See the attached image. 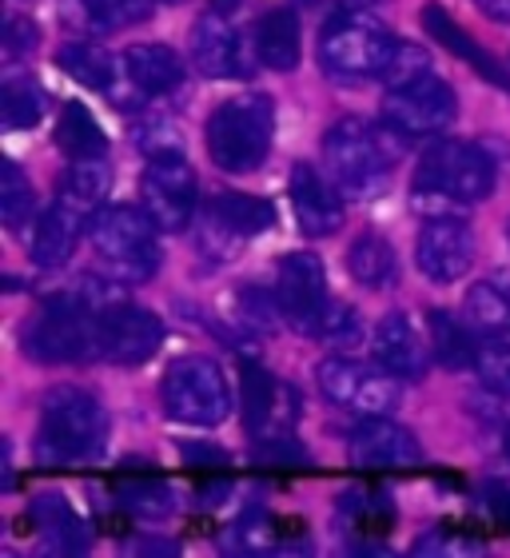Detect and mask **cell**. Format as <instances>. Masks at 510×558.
I'll return each mask as SVG.
<instances>
[{
	"label": "cell",
	"instance_id": "obj_31",
	"mask_svg": "<svg viewBox=\"0 0 510 558\" xmlns=\"http://www.w3.org/2000/svg\"><path fill=\"white\" fill-rule=\"evenodd\" d=\"M192 244H196L199 256L211 259V264H232V259L244 252L247 240L208 204V208H199L196 220H192Z\"/></svg>",
	"mask_w": 510,
	"mask_h": 558
},
{
	"label": "cell",
	"instance_id": "obj_5",
	"mask_svg": "<svg viewBox=\"0 0 510 558\" xmlns=\"http://www.w3.org/2000/svg\"><path fill=\"white\" fill-rule=\"evenodd\" d=\"M394 45L399 40L379 21H372L367 9H348L336 12L324 24V33H319V64L339 84L375 81L391 64Z\"/></svg>",
	"mask_w": 510,
	"mask_h": 558
},
{
	"label": "cell",
	"instance_id": "obj_3",
	"mask_svg": "<svg viewBox=\"0 0 510 558\" xmlns=\"http://www.w3.org/2000/svg\"><path fill=\"white\" fill-rule=\"evenodd\" d=\"M108 415L100 399L84 387H52L40 403V439L36 454L48 466H81L105 451Z\"/></svg>",
	"mask_w": 510,
	"mask_h": 558
},
{
	"label": "cell",
	"instance_id": "obj_1",
	"mask_svg": "<svg viewBox=\"0 0 510 558\" xmlns=\"http://www.w3.org/2000/svg\"><path fill=\"white\" fill-rule=\"evenodd\" d=\"M108 187H112V168L105 160H72V168L57 187V199L45 208L33 232L28 256L36 268L57 271L69 264L81 235L93 232L96 216L105 211Z\"/></svg>",
	"mask_w": 510,
	"mask_h": 558
},
{
	"label": "cell",
	"instance_id": "obj_37",
	"mask_svg": "<svg viewBox=\"0 0 510 558\" xmlns=\"http://www.w3.org/2000/svg\"><path fill=\"white\" fill-rule=\"evenodd\" d=\"M36 211V192L33 184L24 180V172L16 163H4V184H0V220L4 228L16 235L28 232V220Z\"/></svg>",
	"mask_w": 510,
	"mask_h": 558
},
{
	"label": "cell",
	"instance_id": "obj_24",
	"mask_svg": "<svg viewBox=\"0 0 510 558\" xmlns=\"http://www.w3.org/2000/svg\"><path fill=\"white\" fill-rule=\"evenodd\" d=\"M300 16L291 9H271L255 24V52L259 64L276 72H291L300 64Z\"/></svg>",
	"mask_w": 510,
	"mask_h": 558
},
{
	"label": "cell",
	"instance_id": "obj_25",
	"mask_svg": "<svg viewBox=\"0 0 510 558\" xmlns=\"http://www.w3.org/2000/svg\"><path fill=\"white\" fill-rule=\"evenodd\" d=\"M156 0H69V16L72 28H84V33H117L124 24L148 21Z\"/></svg>",
	"mask_w": 510,
	"mask_h": 558
},
{
	"label": "cell",
	"instance_id": "obj_38",
	"mask_svg": "<svg viewBox=\"0 0 510 558\" xmlns=\"http://www.w3.org/2000/svg\"><path fill=\"white\" fill-rule=\"evenodd\" d=\"M475 372H478V379H483L487 391H495V396H510V331L478 339Z\"/></svg>",
	"mask_w": 510,
	"mask_h": 558
},
{
	"label": "cell",
	"instance_id": "obj_44",
	"mask_svg": "<svg viewBox=\"0 0 510 558\" xmlns=\"http://www.w3.org/2000/svg\"><path fill=\"white\" fill-rule=\"evenodd\" d=\"M478 9L487 12L490 21H499V24H510V0H475Z\"/></svg>",
	"mask_w": 510,
	"mask_h": 558
},
{
	"label": "cell",
	"instance_id": "obj_18",
	"mask_svg": "<svg viewBox=\"0 0 510 558\" xmlns=\"http://www.w3.org/2000/svg\"><path fill=\"white\" fill-rule=\"evenodd\" d=\"M343 192L336 187L331 175H319L312 163H295L291 168V208L295 220L307 235H331L343 228Z\"/></svg>",
	"mask_w": 510,
	"mask_h": 558
},
{
	"label": "cell",
	"instance_id": "obj_7",
	"mask_svg": "<svg viewBox=\"0 0 510 558\" xmlns=\"http://www.w3.org/2000/svg\"><path fill=\"white\" fill-rule=\"evenodd\" d=\"M160 403L168 418L187 427H220L232 411V387L228 375L208 355H184L163 372Z\"/></svg>",
	"mask_w": 510,
	"mask_h": 558
},
{
	"label": "cell",
	"instance_id": "obj_6",
	"mask_svg": "<svg viewBox=\"0 0 510 558\" xmlns=\"http://www.w3.org/2000/svg\"><path fill=\"white\" fill-rule=\"evenodd\" d=\"M93 247L108 276H117L120 283H148L163 264L160 228L144 208H127V204H112L96 216Z\"/></svg>",
	"mask_w": 510,
	"mask_h": 558
},
{
	"label": "cell",
	"instance_id": "obj_14",
	"mask_svg": "<svg viewBox=\"0 0 510 558\" xmlns=\"http://www.w3.org/2000/svg\"><path fill=\"white\" fill-rule=\"evenodd\" d=\"M475 252H478L475 228H471L463 216H439V220H427L423 223V232H418V244H415L418 271H423L430 283H442V288L471 271Z\"/></svg>",
	"mask_w": 510,
	"mask_h": 558
},
{
	"label": "cell",
	"instance_id": "obj_2",
	"mask_svg": "<svg viewBox=\"0 0 510 558\" xmlns=\"http://www.w3.org/2000/svg\"><path fill=\"white\" fill-rule=\"evenodd\" d=\"M406 144H411V136L391 129L387 120H379V124L360 117L339 120L324 136L327 175L336 180V187L348 199H375L391 184L394 163L406 156Z\"/></svg>",
	"mask_w": 510,
	"mask_h": 558
},
{
	"label": "cell",
	"instance_id": "obj_32",
	"mask_svg": "<svg viewBox=\"0 0 510 558\" xmlns=\"http://www.w3.org/2000/svg\"><path fill=\"white\" fill-rule=\"evenodd\" d=\"M463 319L478 339L510 331V295H502L495 283H475L463 300Z\"/></svg>",
	"mask_w": 510,
	"mask_h": 558
},
{
	"label": "cell",
	"instance_id": "obj_19",
	"mask_svg": "<svg viewBox=\"0 0 510 558\" xmlns=\"http://www.w3.org/2000/svg\"><path fill=\"white\" fill-rule=\"evenodd\" d=\"M372 351H375V363L387 367L391 375H399L403 384H418L430 367V355H435L427 339L415 331V324L399 312L379 319V327H375L372 336Z\"/></svg>",
	"mask_w": 510,
	"mask_h": 558
},
{
	"label": "cell",
	"instance_id": "obj_28",
	"mask_svg": "<svg viewBox=\"0 0 510 558\" xmlns=\"http://www.w3.org/2000/svg\"><path fill=\"white\" fill-rule=\"evenodd\" d=\"M430 351L447 372H471L478 360V336L471 331V324H459L451 312H430Z\"/></svg>",
	"mask_w": 510,
	"mask_h": 558
},
{
	"label": "cell",
	"instance_id": "obj_33",
	"mask_svg": "<svg viewBox=\"0 0 510 558\" xmlns=\"http://www.w3.org/2000/svg\"><path fill=\"white\" fill-rule=\"evenodd\" d=\"M127 132H132L136 151H144L148 160L184 156V132H180V124L172 117H163V112H139Z\"/></svg>",
	"mask_w": 510,
	"mask_h": 558
},
{
	"label": "cell",
	"instance_id": "obj_20",
	"mask_svg": "<svg viewBox=\"0 0 510 558\" xmlns=\"http://www.w3.org/2000/svg\"><path fill=\"white\" fill-rule=\"evenodd\" d=\"M423 28H427V33L435 36V40H439V45L447 48V52H451V57L463 60L466 69H475L478 76H483V81H490L495 88L510 93V72L502 69L499 60L490 57L487 48L478 45L475 36L466 33L463 24L454 21V16L447 9H439V4H427V9H423Z\"/></svg>",
	"mask_w": 510,
	"mask_h": 558
},
{
	"label": "cell",
	"instance_id": "obj_22",
	"mask_svg": "<svg viewBox=\"0 0 510 558\" xmlns=\"http://www.w3.org/2000/svg\"><path fill=\"white\" fill-rule=\"evenodd\" d=\"M295 396V391H283V387L271 379V372L267 367H259V363H244L240 367V399H244V427L252 430V439H259V435H271L276 427V415L279 408H283V399Z\"/></svg>",
	"mask_w": 510,
	"mask_h": 558
},
{
	"label": "cell",
	"instance_id": "obj_43",
	"mask_svg": "<svg viewBox=\"0 0 510 558\" xmlns=\"http://www.w3.org/2000/svg\"><path fill=\"white\" fill-rule=\"evenodd\" d=\"M487 502H490V514H495V523H499L502 531H510V490L490 487Z\"/></svg>",
	"mask_w": 510,
	"mask_h": 558
},
{
	"label": "cell",
	"instance_id": "obj_48",
	"mask_svg": "<svg viewBox=\"0 0 510 558\" xmlns=\"http://www.w3.org/2000/svg\"><path fill=\"white\" fill-rule=\"evenodd\" d=\"M507 240H510V223H507Z\"/></svg>",
	"mask_w": 510,
	"mask_h": 558
},
{
	"label": "cell",
	"instance_id": "obj_36",
	"mask_svg": "<svg viewBox=\"0 0 510 558\" xmlns=\"http://www.w3.org/2000/svg\"><path fill=\"white\" fill-rule=\"evenodd\" d=\"M307 339H319V343H327V348H360L363 343L360 312H351L348 303L327 300L319 319H315L312 331H307Z\"/></svg>",
	"mask_w": 510,
	"mask_h": 558
},
{
	"label": "cell",
	"instance_id": "obj_13",
	"mask_svg": "<svg viewBox=\"0 0 510 558\" xmlns=\"http://www.w3.org/2000/svg\"><path fill=\"white\" fill-rule=\"evenodd\" d=\"M139 208L148 211L160 232H184L196 220V168L184 156L148 160L139 180Z\"/></svg>",
	"mask_w": 510,
	"mask_h": 558
},
{
	"label": "cell",
	"instance_id": "obj_12",
	"mask_svg": "<svg viewBox=\"0 0 510 558\" xmlns=\"http://www.w3.org/2000/svg\"><path fill=\"white\" fill-rule=\"evenodd\" d=\"M255 36H247L228 12H208L192 28V64L208 81H247L255 72Z\"/></svg>",
	"mask_w": 510,
	"mask_h": 558
},
{
	"label": "cell",
	"instance_id": "obj_30",
	"mask_svg": "<svg viewBox=\"0 0 510 558\" xmlns=\"http://www.w3.org/2000/svg\"><path fill=\"white\" fill-rule=\"evenodd\" d=\"M57 144L69 160H105L108 136L81 100H69L57 120Z\"/></svg>",
	"mask_w": 510,
	"mask_h": 558
},
{
	"label": "cell",
	"instance_id": "obj_11",
	"mask_svg": "<svg viewBox=\"0 0 510 558\" xmlns=\"http://www.w3.org/2000/svg\"><path fill=\"white\" fill-rule=\"evenodd\" d=\"M379 112L391 129H399L411 140L442 136L459 117V96L435 72H423V76L399 84V88H387Z\"/></svg>",
	"mask_w": 510,
	"mask_h": 558
},
{
	"label": "cell",
	"instance_id": "obj_10",
	"mask_svg": "<svg viewBox=\"0 0 510 558\" xmlns=\"http://www.w3.org/2000/svg\"><path fill=\"white\" fill-rule=\"evenodd\" d=\"M319 391H324L336 408H348L355 415H391L403 399V379L391 375L387 367H367V363L351 360V355H331L319 363Z\"/></svg>",
	"mask_w": 510,
	"mask_h": 558
},
{
	"label": "cell",
	"instance_id": "obj_41",
	"mask_svg": "<svg viewBox=\"0 0 510 558\" xmlns=\"http://www.w3.org/2000/svg\"><path fill=\"white\" fill-rule=\"evenodd\" d=\"M180 454H184L187 471H196V475H223L228 471V451L211 447V442H184Z\"/></svg>",
	"mask_w": 510,
	"mask_h": 558
},
{
	"label": "cell",
	"instance_id": "obj_34",
	"mask_svg": "<svg viewBox=\"0 0 510 558\" xmlns=\"http://www.w3.org/2000/svg\"><path fill=\"white\" fill-rule=\"evenodd\" d=\"M211 208L220 211L223 220L232 223L244 240L267 232V228L276 223V211H271V204H267V199H259V196H247V192H220V196L211 199Z\"/></svg>",
	"mask_w": 510,
	"mask_h": 558
},
{
	"label": "cell",
	"instance_id": "obj_27",
	"mask_svg": "<svg viewBox=\"0 0 510 558\" xmlns=\"http://www.w3.org/2000/svg\"><path fill=\"white\" fill-rule=\"evenodd\" d=\"M348 271L367 291H387L399 279V256L382 235L367 232L348 247Z\"/></svg>",
	"mask_w": 510,
	"mask_h": 558
},
{
	"label": "cell",
	"instance_id": "obj_9",
	"mask_svg": "<svg viewBox=\"0 0 510 558\" xmlns=\"http://www.w3.org/2000/svg\"><path fill=\"white\" fill-rule=\"evenodd\" d=\"M415 187L451 196L471 208V204L490 196V187H495V163H490V156L478 148V144H466V140H439V144H430V148L423 151Z\"/></svg>",
	"mask_w": 510,
	"mask_h": 558
},
{
	"label": "cell",
	"instance_id": "obj_39",
	"mask_svg": "<svg viewBox=\"0 0 510 558\" xmlns=\"http://www.w3.org/2000/svg\"><path fill=\"white\" fill-rule=\"evenodd\" d=\"M343 511L363 526V531H387L394 519L391 502L375 495V490H348V499H343Z\"/></svg>",
	"mask_w": 510,
	"mask_h": 558
},
{
	"label": "cell",
	"instance_id": "obj_8",
	"mask_svg": "<svg viewBox=\"0 0 510 558\" xmlns=\"http://www.w3.org/2000/svg\"><path fill=\"white\" fill-rule=\"evenodd\" d=\"M96 343H100V315L81 312V307L57 300V295H48L40 315L24 327L21 336L24 355L36 363H48V367L96 360Z\"/></svg>",
	"mask_w": 510,
	"mask_h": 558
},
{
	"label": "cell",
	"instance_id": "obj_47",
	"mask_svg": "<svg viewBox=\"0 0 510 558\" xmlns=\"http://www.w3.org/2000/svg\"><path fill=\"white\" fill-rule=\"evenodd\" d=\"M502 451H507V459H510V427H507V435H502Z\"/></svg>",
	"mask_w": 510,
	"mask_h": 558
},
{
	"label": "cell",
	"instance_id": "obj_17",
	"mask_svg": "<svg viewBox=\"0 0 510 558\" xmlns=\"http://www.w3.org/2000/svg\"><path fill=\"white\" fill-rule=\"evenodd\" d=\"M348 454L360 471H406L423 459V447L406 427L391 423L387 415H372L351 430Z\"/></svg>",
	"mask_w": 510,
	"mask_h": 558
},
{
	"label": "cell",
	"instance_id": "obj_21",
	"mask_svg": "<svg viewBox=\"0 0 510 558\" xmlns=\"http://www.w3.org/2000/svg\"><path fill=\"white\" fill-rule=\"evenodd\" d=\"M120 72L124 84L136 96H163L175 93L184 84V60L175 57L168 45H132L120 57Z\"/></svg>",
	"mask_w": 510,
	"mask_h": 558
},
{
	"label": "cell",
	"instance_id": "obj_16",
	"mask_svg": "<svg viewBox=\"0 0 510 558\" xmlns=\"http://www.w3.org/2000/svg\"><path fill=\"white\" fill-rule=\"evenodd\" d=\"M283 319H288L300 336L312 331L327 303V268L315 252H291L279 259V291H276Z\"/></svg>",
	"mask_w": 510,
	"mask_h": 558
},
{
	"label": "cell",
	"instance_id": "obj_35",
	"mask_svg": "<svg viewBox=\"0 0 510 558\" xmlns=\"http://www.w3.org/2000/svg\"><path fill=\"white\" fill-rule=\"evenodd\" d=\"M0 112H4V129H36L40 117H45V96H40V88L33 81L9 76L4 81V96H0Z\"/></svg>",
	"mask_w": 510,
	"mask_h": 558
},
{
	"label": "cell",
	"instance_id": "obj_26",
	"mask_svg": "<svg viewBox=\"0 0 510 558\" xmlns=\"http://www.w3.org/2000/svg\"><path fill=\"white\" fill-rule=\"evenodd\" d=\"M33 519L40 526V547L52 550V555H76V550L88 547L81 519L72 514V507L60 495H40L33 502Z\"/></svg>",
	"mask_w": 510,
	"mask_h": 558
},
{
	"label": "cell",
	"instance_id": "obj_49",
	"mask_svg": "<svg viewBox=\"0 0 510 558\" xmlns=\"http://www.w3.org/2000/svg\"><path fill=\"white\" fill-rule=\"evenodd\" d=\"M172 4H180V0H172Z\"/></svg>",
	"mask_w": 510,
	"mask_h": 558
},
{
	"label": "cell",
	"instance_id": "obj_29",
	"mask_svg": "<svg viewBox=\"0 0 510 558\" xmlns=\"http://www.w3.org/2000/svg\"><path fill=\"white\" fill-rule=\"evenodd\" d=\"M57 69H64L72 81L93 88V93H117V60L108 57L105 48H96L93 40H69L57 52Z\"/></svg>",
	"mask_w": 510,
	"mask_h": 558
},
{
	"label": "cell",
	"instance_id": "obj_45",
	"mask_svg": "<svg viewBox=\"0 0 510 558\" xmlns=\"http://www.w3.org/2000/svg\"><path fill=\"white\" fill-rule=\"evenodd\" d=\"M312 4H327V9L336 12H348V9H375L379 0H312Z\"/></svg>",
	"mask_w": 510,
	"mask_h": 558
},
{
	"label": "cell",
	"instance_id": "obj_15",
	"mask_svg": "<svg viewBox=\"0 0 510 558\" xmlns=\"http://www.w3.org/2000/svg\"><path fill=\"white\" fill-rule=\"evenodd\" d=\"M160 348H163L160 315L144 312L136 303H120V307L100 315L96 360L120 363V367H139V363H148Z\"/></svg>",
	"mask_w": 510,
	"mask_h": 558
},
{
	"label": "cell",
	"instance_id": "obj_46",
	"mask_svg": "<svg viewBox=\"0 0 510 558\" xmlns=\"http://www.w3.org/2000/svg\"><path fill=\"white\" fill-rule=\"evenodd\" d=\"M240 4H244V0H211V9H216V12H228V16H232V12L240 9Z\"/></svg>",
	"mask_w": 510,
	"mask_h": 558
},
{
	"label": "cell",
	"instance_id": "obj_42",
	"mask_svg": "<svg viewBox=\"0 0 510 558\" xmlns=\"http://www.w3.org/2000/svg\"><path fill=\"white\" fill-rule=\"evenodd\" d=\"M36 40H40V33H36L33 21H24V16H9V24H4V48H9L12 60L36 52Z\"/></svg>",
	"mask_w": 510,
	"mask_h": 558
},
{
	"label": "cell",
	"instance_id": "obj_23",
	"mask_svg": "<svg viewBox=\"0 0 510 558\" xmlns=\"http://www.w3.org/2000/svg\"><path fill=\"white\" fill-rule=\"evenodd\" d=\"M117 502L136 519H168L175 511V495L148 466H124L117 475Z\"/></svg>",
	"mask_w": 510,
	"mask_h": 558
},
{
	"label": "cell",
	"instance_id": "obj_4",
	"mask_svg": "<svg viewBox=\"0 0 510 558\" xmlns=\"http://www.w3.org/2000/svg\"><path fill=\"white\" fill-rule=\"evenodd\" d=\"M276 140V105L264 93L223 100L208 120V156L223 172H252Z\"/></svg>",
	"mask_w": 510,
	"mask_h": 558
},
{
	"label": "cell",
	"instance_id": "obj_40",
	"mask_svg": "<svg viewBox=\"0 0 510 558\" xmlns=\"http://www.w3.org/2000/svg\"><path fill=\"white\" fill-rule=\"evenodd\" d=\"M423 72H430V60H427V52L423 48H415V45H394V57H391V64H387V72H382L379 81L387 84V88H399V84H406V81H415V76H423Z\"/></svg>",
	"mask_w": 510,
	"mask_h": 558
}]
</instances>
